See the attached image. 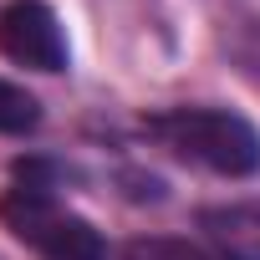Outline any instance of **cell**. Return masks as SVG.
Returning a JSON list of instances; mask_svg holds the SVG:
<instances>
[{"mask_svg":"<svg viewBox=\"0 0 260 260\" xmlns=\"http://www.w3.org/2000/svg\"><path fill=\"white\" fill-rule=\"evenodd\" d=\"M0 224L41 260H107L102 235L56 199V184L41 164H21L16 184L0 194Z\"/></svg>","mask_w":260,"mask_h":260,"instance_id":"cell-1","label":"cell"},{"mask_svg":"<svg viewBox=\"0 0 260 260\" xmlns=\"http://www.w3.org/2000/svg\"><path fill=\"white\" fill-rule=\"evenodd\" d=\"M148 133L169 153H179L209 174H224V179H245L260 169L255 122L230 107H169V112L148 117Z\"/></svg>","mask_w":260,"mask_h":260,"instance_id":"cell-2","label":"cell"},{"mask_svg":"<svg viewBox=\"0 0 260 260\" xmlns=\"http://www.w3.org/2000/svg\"><path fill=\"white\" fill-rule=\"evenodd\" d=\"M0 56L31 72H67V31L46 0H6L0 6Z\"/></svg>","mask_w":260,"mask_h":260,"instance_id":"cell-3","label":"cell"},{"mask_svg":"<svg viewBox=\"0 0 260 260\" xmlns=\"http://www.w3.org/2000/svg\"><path fill=\"white\" fill-rule=\"evenodd\" d=\"M199 230L214 260H260V204H209Z\"/></svg>","mask_w":260,"mask_h":260,"instance_id":"cell-4","label":"cell"},{"mask_svg":"<svg viewBox=\"0 0 260 260\" xmlns=\"http://www.w3.org/2000/svg\"><path fill=\"white\" fill-rule=\"evenodd\" d=\"M36 127H41V102L26 87L0 77V133L6 138H26V133H36Z\"/></svg>","mask_w":260,"mask_h":260,"instance_id":"cell-5","label":"cell"},{"mask_svg":"<svg viewBox=\"0 0 260 260\" xmlns=\"http://www.w3.org/2000/svg\"><path fill=\"white\" fill-rule=\"evenodd\" d=\"M122 260H214V255L184 235H133L122 245Z\"/></svg>","mask_w":260,"mask_h":260,"instance_id":"cell-6","label":"cell"}]
</instances>
